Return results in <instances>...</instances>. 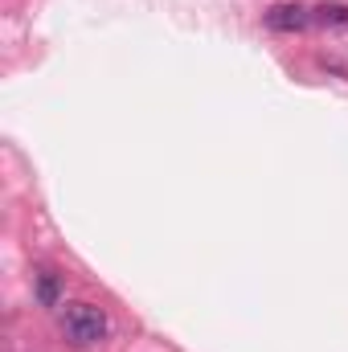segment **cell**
Instances as JSON below:
<instances>
[{
  "instance_id": "6da1fadb",
  "label": "cell",
  "mask_w": 348,
  "mask_h": 352,
  "mask_svg": "<svg viewBox=\"0 0 348 352\" xmlns=\"http://www.w3.org/2000/svg\"><path fill=\"white\" fill-rule=\"evenodd\" d=\"M62 332H66V340H70V344L90 349V344L107 340L111 320H107V311H102V307H94V303H70V307L62 311Z\"/></svg>"
},
{
  "instance_id": "7a4b0ae2",
  "label": "cell",
  "mask_w": 348,
  "mask_h": 352,
  "mask_svg": "<svg viewBox=\"0 0 348 352\" xmlns=\"http://www.w3.org/2000/svg\"><path fill=\"white\" fill-rule=\"evenodd\" d=\"M262 21H266L270 33H303L312 25V8H303V4H274Z\"/></svg>"
},
{
  "instance_id": "3957f363",
  "label": "cell",
  "mask_w": 348,
  "mask_h": 352,
  "mask_svg": "<svg viewBox=\"0 0 348 352\" xmlns=\"http://www.w3.org/2000/svg\"><path fill=\"white\" fill-rule=\"evenodd\" d=\"M312 25H320V29H345L348 33V4H320V8H312Z\"/></svg>"
},
{
  "instance_id": "277c9868",
  "label": "cell",
  "mask_w": 348,
  "mask_h": 352,
  "mask_svg": "<svg viewBox=\"0 0 348 352\" xmlns=\"http://www.w3.org/2000/svg\"><path fill=\"white\" fill-rule=\"evenodd\" d=\"M58 295H62V283H58V274L41 270V274H37V299H41V307H58Z\"/></svg>"
}]
</instances>
